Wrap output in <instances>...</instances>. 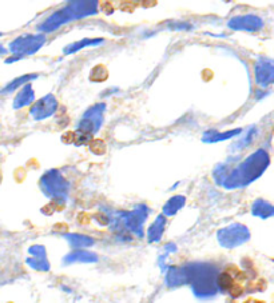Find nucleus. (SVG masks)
<instances>
[{"mask_svg":"<svg viewBox=\"0 0 274 303\" xmlns=\"http://www.w3.org/2000/svg\"><path fill=\"white\" fill-rule=\"evenodd\" d=\"M30 254L32 255V258L27 259V263L35 270L39 271H47L48 270V263L46 260V255H44V249L42 246H34L30 249Z\"/></svg>","mask_w":274,"mask_h":303,"instance_id":"20e7f679","label":"nucleus"},{"mask_svg":"<svg viewBox=\"0 0 274 303\" xmlns=\"http://www.w3.org/2000/svg\"><path fill=\"white\" fill-rule=\"evenodd\" d=\"M38 39L39 38H35V36H22L10 44V50L14 54H30L36 51V48L39 47Z\"/></svg>","mask_w":274,"mask_h":303,"instance_id":"7ed1b4c3","label":"nucleus"},{"mask_svg":"<svg viewBox=\"0 0 274 303\" xmlns=\"http://www.w3.org/2000/svg\"><path fill=\"white\" fill-rule=\"evenodd\" d=\"M94 260H97V257L94 254L83 251V250L75 251L66 258V262H94Z\"/></svg>","mask_w":274,"mask_h":303,"instance_id":"0eeeda50","label":"nucleus"},{"mask_svg":"<svg viewBox=\"0 0 274 303\" xmlns=\"http://www.w3.org/2000/svg\"><path fill=\"white\" fill-rule=\"evenodd\" d=\"M218 239L225 247H234L249 239V231L245 226L233 225L218 233Z\"/></svg>","mask_w":274,"mask_h":303,"instance_id":"f03ea898","label":"nucleus"},{"mask_svg":"<svg viewBox=\"0 0 274 303\" xmlns=\"http://www.w3.org/2000/svg\"><path fill=\"white\" fill-rule=\"evenodd\" d=\"M186 275L192 278L193 288H194L196 295L210 296L216 294L218 280L216 279V274L213 268L202 264V266L193 267Z\"/></svg>","mask_w":274,"mask_h":303,"instance_id":"f257e3e1","label":"nucleus"},{"mask_svg":"<svg viewBox=\"0 0 274 303\" xmlns=\"http://www.w3.org/2000/svg\"><path fill=\"white\" fill-rule=\"evenodd\" d=\"M253 213L261 218H269L271 217V215H274V206H271V205H269V203L266 202L259 200V202H257L254 205Z\"/></svg>","mask_w":274,"mask_h":303,"instance_id":"423d86ee","label":"nucleus"},{"mask_svg":"<svg viewBox=\"0 0 274 303\" xmlns=\"http://www.w3.org/2000/svg\"><path fill=\"white\" fill-rule=\"evenodd\" d=\"M180 205H182V198H174V200H171L167 206L164 207V211H166L167 214H174V213L179 209Z\"/></svg>","mask_w":274,"mask_h":303,"instance_id":"9b49d317","label":"nucleus"},{"mask_svg":"<svg viewBox=\"0 0 274 303\" xmlns=\"http://www.w3.org/2000/svg\"><path fill=\"white\" fill-rule=\"evenodd\" d=\"M32 97H34V93H32L31 87L30 86L24 87V88L19 92V95L16 96L15 102H14V107L18 109V107H22V106L24 105H28V103L32 100Z\"/></svg>","mask_w":274,"mask_h":303,"instance_id":"6e6552de","label":"nucleus"},{"mask_svg":"<svg viewBox=\"0 0 274 303\" xmlns=\"http://www.w3.org/2000/svg\"><path fill=\"white\" fill-rule=\"evenodd\" d=\"M163 226H164V219L163 218H158L155 223H154L149 230V238L151 242H157L161 239L162 231H163Z\"/></svg>","mask_w":274,"mask_h":303,"instance_id":"1a4fd4ad","label":"nucleus"},{"mask_svg":"<svg viewBox=\"0 0 274 303\" xmlns=\"http://www.w3.org/2000/svg\"><path fill=\"white\" fill-rule=\"evenodd\" d=\"M258 78L263 84L274 83V64L273 63H265L261 70H258Z\"/></svg>","mask_w":274,"mask_h":303,"instance_id":"39448f33","label":"nucleus"},{"mask_svg":"<svg viewBox=\"0 0 274 303\" xmlns=\"http://www.w3.org/2000/svg\"><path fill=\"white\" fill-rule=\"evenodd\" d=\"M67 239L71 242V245L74 247H86V246L93 245V239L88 237H83L78 234H72V235H67Z\"/></svg>","mask_w":274,"mask_h":303,"instance_id":"9d476101","label":"nucleus"}]
</instances>
